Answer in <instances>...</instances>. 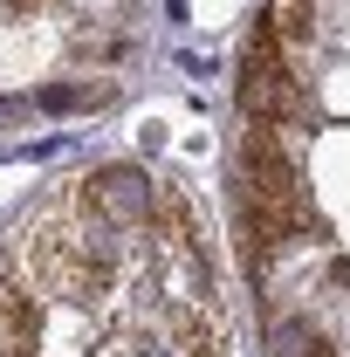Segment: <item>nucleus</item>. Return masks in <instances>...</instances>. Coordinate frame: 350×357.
<instances>
[{"mask_svg": "<svg viewBox=\"0 0 350 357\" xmlns=\"http://www.w3.org/2000/svg\"><path fill=\"white\" fill-rule=\"evenodd\" d=\"M241 110H248V124H303L309 117V96L289 76L282 42L268 35V21L248 35V55H241Z\"/></svg>", "mask_w": 350, "mask_h": 357, "instance_id": "obj_1", "label": "nucleus"}, {"mask_svg": "<svg viewBox=\"0 0 350 357\" xmlns=\"http://www.w3.org/2000/svg\"><path fill=\"white\" fill-rule=\"evenodd\" d=\"M69 206L89 213V220H103V227H144L158 213V192H151V178L137 172V165H110V172L83 178L69 192Z\"/></svg>", "mask_w": 350, "mask_h": 357, "instance_id": "obj_2", "label": "nucleus"}, {"mask_svg": "<svg viewBox=\"0 0 350 357\" xmlns=\"http://www.w3.org/2000/svg\"><path fill=\"white\" fill-rule=\"evenodd\" d=\"M309 14H316V0H268V35L289 48L309 35Z\"/></svg>", "mask_w": 350, "mask_h": 357, "instance_id": "obj_3", "label": "nucleus"}, {"mask_svg": "<svg viewBox=\"0 0 350 357\" xmlns=\"http://www.w3.org/2000/svg\"><path fill=\"white\" fill-rule=\"evenodd\" d=\"M48 110H83V103H103V89H48Z\"/></svg>", "mask_w": 350, "mask_h": 357, "instance_id": "obj_4", "label": "nucleus"}, {"mask_svg": "<svg viewBox=\"0 0 350 357\" xmlns=\"http://www.w3.org/2000/svg\"><path fill=\"white\" fill-rule=\"evenodd\" d=\"M296 357H337V351H330V337H303V351H296Z\"/></svg>", "mask_w": 350, "mask_h": 357, "instance_id": "obj_5", "label": "nucleus"}, {"mask_svg": "<svg viewBox=\"0 0 350 357\" xmlns=\"http://www.w3.org/2000/svg\"><path fill=\"white\" fill-rule=\"evenodd\" d=\"M124 357H165V351H124Z\"/></svg>", "mask_w": 350, "mask_h": 357, "instance_id": "obj_6", "label": "nucleus"}]
</instances>
